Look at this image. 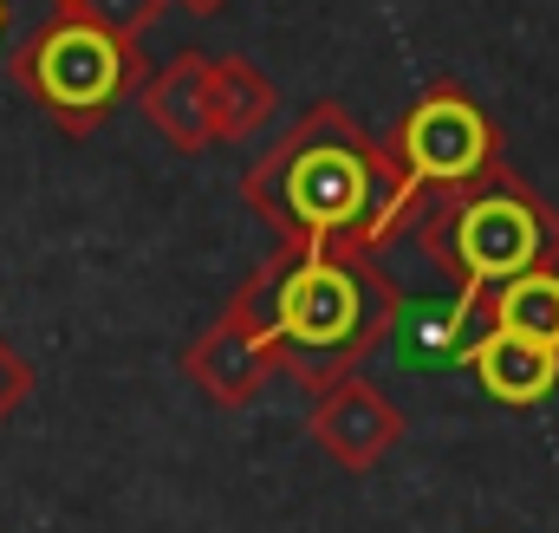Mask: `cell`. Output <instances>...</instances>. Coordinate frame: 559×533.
Returning <instances> with one entry per match:
<instances>
[{
	"label": "cell",
	"instance_id": "30bf717a",
	"mask_svg": "<svg viewBox=\"0 0 559 533\" xmlns=\"http://www.w3.org/2000/svg\"><path fill=\"white\" fill-rule=\"evenodd\" d=\"M475 312H481V325H501V332L559 345V266H534V273L501 280L495 293L475 299Z\"/></svg>",
	"mask_w": 559,
	"mask_h": 533
},
{
	"label": "cell",
	"instance_id": "5b68a950",
	"mask_svg": "<svg viewBox=\"0 0 559 533\" xmlns=\"http://www.w3.org/2000/svg\"><path fill=\"white\" fill-rule=\"evenodd\" d=\"M131 79H138L131 46H124L118 33H105L98 20H85V13H66L59 26H46L39 46L26 52V85H33L39 105L59 111L72 131L92 125V118H105V111L124 98Z\"/></svg>",
	"mask_w": 559,
	"mask_h": 533
},
{
	"label": "cell",
	"instance_id": "8992f818",
	"mask_svg": "<svg viewBox=\"0 0 559 533\" xmlns=\"http://www.w3.org/2000/svg\"><path fill=\"white\" fill-rule=\"evenodd\" d=\"M312 442L338 469L365 475V469H378L404 442V410L391 403V391H378L365 371H345L325 391H312Z\"/></svg>",
	"mask_w": 559,
	"mask_h": 533
},
{
	"label": "cell",
	"instance_id": "6da1fadb",
	"mask_svg": "<svg viewBox=\"0 0 559 533\" xmlns=\"http://www.w3.org/2000/svg\"><path fill=\"white\" fill-rule=\"evenodd\" d=\"M241 196L280 241L345 248V254H378L423 209V189L404 176V163L384 143H371L332 98L312 105L241 176Z\"/></svg>",
	"mask_w": 559,
	"mask_h": 533
},
{
	"label": "cell",
	"instance_id": "ba28073f",
	"mask_svg": "<svg viewBox=\"0 0 559 533\" xmlns=\"http://www.w3.org/2000/svg\"><path fill=\"white\" fill-rule=\"evenodd\" d=\"M182 371L195 378V391L209 403H222V410H241V403L261 398V384H267V352L241 332V325H228V319H215L195 345H189V358H182Z\"/></svg>",
	"mask_w": 559,
	"mask_h": 533
},
{
	"label": "cell",
	"instance_id": "7c38bea8",
	"mask_svg": "<svg viewBox=\"0 0 559 533\" xmlns=\"http://www.w3.org/2000/svg\"><path fill=\"white\" fill-rule=\"evenodd\" d=\"M26 384H33V371H26V365H20V358H13V352L0 345V423H7L13 410H20V398H26Z\"/></svg>",
	"mask_w": 559,
	"mask_h": 533
},
{
	"label": "cell",
	"instance_id": "277c9868",
	"mask_svg": "<svg viewBox=\"0 0 559 533\" xmlns=\"http://www.w3.org/2000/svg\"><path fill=\"white\" fill-rule=\"evenodd\" d=\"M391 156L404 163V176L417 182L423 196H455V189L481 182L501 163V131H495V118L455 79H436L404 111Z\"/></svg>",
	"mask_w": 559,
	"mask_h": 533
},
{
	"label": "cell",
	"instance_id": "52a82bcc",
	"mask_svg": "<svg viewBox=\"0 0 559 533\" xmlns=\"http://www.w3.org/2000/svg\"><path fill=\"white\" fill-rule=\"evenodd\" d=\"M462 358L475 365V378H481L488 398L514 403V410L554 398V384H559V345L521 339V332H501V325H481V332L462 345Z\"/></svg>",
	"mask_w": 559,
	"mask_h": 533
},
{
	"label": "cell",
	"instance_id": "3957f363",
	"mask_svg": "<svg viewBox=\"0 0 559 533\" xmlns=\"http://www.w3.org/2000/svg\"><path fill=\"white\" fill-rule=\"evenodd\" d=\"M417 241L462 286V299H481L514 273L559 266V215L508 163H495L481 182L455 196H423Z\"/></svg>",
	"mask_w": 559,
	"mask_h": 533
},
{
	"label": "cell",
	"instance_id": "8fae6325",
	"mask_svg": "<svg viewBox=\"0 0 559 533\" xmlns=\"http://www.w3.org/2000/svg\"><path fill=\"white\" fill-rule=\"evenodd\" d=\"M274 79L267 72H254V66H241V59H222L215 66V137L222 143H235V137L248 131H267L274 125Z\"/></svg>",
	"mask_w": 559,
	"mask_h": 533
},
{
	"label": "cell",
	"instance_id": "4fadbf2b",
	"mask_svg": "<svg viewBox=\"0 0 559 533\" xmlns=\"http://www.w3.org/2000/svg\"><path fill=\"white\" fill-rule=\"evenodd\" d=\"M189 7H215V0H189Z\"/></svg>",
	"mask_w": 559,
	"mask_h": 533
},
{
	"label": "cell",
	"instance_id": "7a4b0ae2",
	"mask_svg": "<svg viewBox=\"0 0 559 533\" xmlns=\"http://www.w3.org/2000/svg\"><path fill=\"white\" fill-rule=\"evenodd\" d=\"M241 325L267 365L299 378L306 391H325L332 378L358 371L404 319L397 280L378 266V254H345V248H306L280 241L267 261L248 273V286L222 312Z\"/></svg>",
	"mask_w": 559,
	"mask_h": 533
},
{
	"label": "cell",
	"instance_id": "9c48e42d",
	"mask_svg": "<svg viewBox=\"0 0 559 533\" xmlns=\"http://www.w3.org/2000/svg\"><path fill=\"white\" fill-rule=\"evenodd\" d=\"M150 118L176 150H202L222 143L215 137V66L209 59H176L156 85H150Z\"/></svg>",
	"mask_w": 559,
	"mask_h": 533
}]
</instances>
